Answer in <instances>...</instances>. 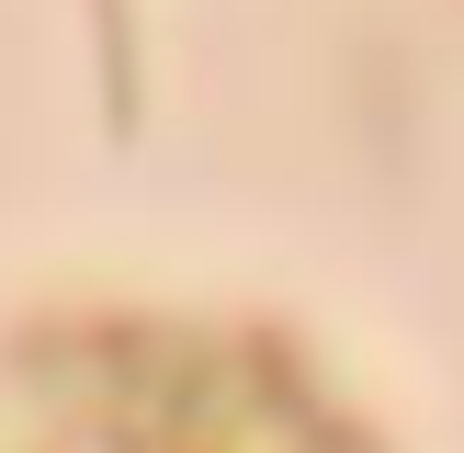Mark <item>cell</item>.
<instances>
[{
	"label": "cell",
	"instance_id": "obj_1",
	"mask_svg": "<svg viewBox=\"0 0 464 453\" xmlns=\"http://www.w3.org/2000/svg\"><path fill=\"white\" fill-rule=\"evenodd\" d=\"M91 453H352V430L261 352H216V340H136L113 374L80 397Z\"/></svg>",
	"mask_w": 464,
	"mask_h": 453
}]
</instances>
